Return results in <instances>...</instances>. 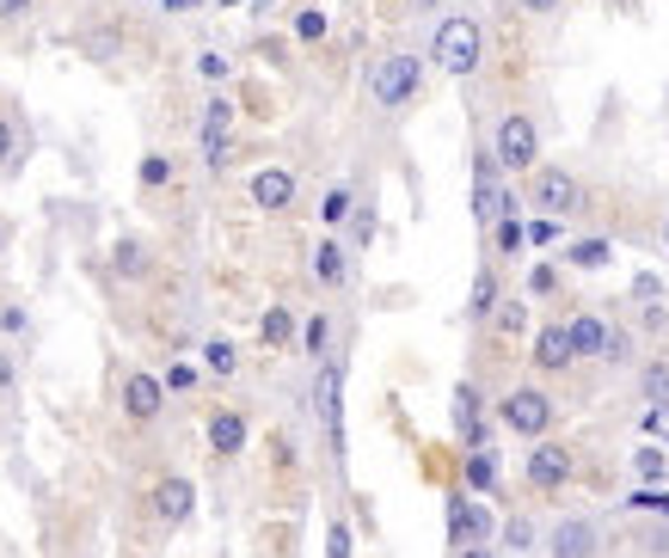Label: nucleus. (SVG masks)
Instances as JSON below:
<instances>
[{
  "instance_id": "obj_9",
  "label": "nucleus",
  "mask_w": 669,
  "mask_h": 558,
  "mask_svg": "<svg viewBox=\"0 0 669 558\" xmlns=\"http://www.w3.org/2000/svg\"><path fill=\"white\" fill-rule=\"evenodd\" d=\"M160 406H166V387H160L154 374H129V381H123V411L136 423H154Z\"/></svg>"
},
{
  "instance_id": "obj_22",
  "label": "nucleus",
  "mask_w": 669,
  "mask_h": 558,
  "mask_svg": "<svg viewBox=\"0 0 669 558\" xmlns=\"http://www.w3.org/2000/svg\"><path fill=\"white\" fill-rule=\"evenodd\" d=\"M608 258H615V246H608V239H584V246H571V264H578V271H602Z\"/></svg>"
},
{
  "instance_id": "obj_52",
  "label": "nucleus",
  "mask_w": 669,
  "mask_h": 558,
  "mask_svg": "<svg viewBox=\"0 0 669 558\" xmlns=\"http://www.w3.org/2000/svg\"><path fill=\"white\" fill-rule=\"evenodd\" d=\"M418 7H436V0H418Z\"/></svg>"
},
{
  "instance_id": "obj_3",
  "label": "nucleus",
  "mask_w": 669,
  "mask_h": 558,
  "mask_svg": "<svg viewBox=\"0 0 669 558\" xmlns=\"http://www.w3.org/2000/svg\"><path fill=\"white\" fill-rule=\"evenodd\" d=\"M492 160H498V172H529V166H541V129H534V117L510 111V117L498 123V136H492Z\"/></svg>"
},
{
  "instance_id": "obj_16",
  "label": "nucleus",
  "mask_w": 669,
  "mask_h": 558,
  "mask_svg": "<svg viewBox=\"0 0 669 558\" xmlns=\"http://www.w3.org/2000/svg\"><path fill=\"white\" fill-rule=\"evenodd\" d=\"M227 129H234V104H227V99H209V104H203V123H197V136H203V148L227 141Z\"/></svg>"
},
{
  "instance_id": "obj_10",
  "label": "nucleus",
  "mask_w": 669,
  "mask_h": 558,
  "mask_svg": "<svg viewBox=\"0 0 669 558\" xmlns=\"http://www.w3.org/2000/svg\"><path fill=\"white\" fill-rule=\"evenodd\" d=\"M320 418H326V430H332V448H344V369L338 362L320 369Z\"/></svg>"
},
{
  "instance_id": "obj_28",
  "label": "nucleus",
  "mask_w": 669,
  "mask_h": 558,
  "mask_svg": "<svg viewBox=\"0 0 669 558\" xmlns=\"http://www.w3.org/2000/svg\"><path fill=\"white\" fill-rule=\"evenodd\" d=\"M498 332H510V338H516V332H529V307H522V301H504L498 307Z\"/></svg>"
},
{
  "instance_id": "obj_34",
  "label": "nucleus",
  "mask_w": 669,
  "mask_h": 558,
  "mask_svg": "<svg viewBox=\"0 0 669 558\" xmlns=\"http://www.w3.org/2000/svg\"><path fill=\"white\" fill-rule=\"evenodd\" d=\"M633 509H652V516H669V491H639Z\"/></svg>"
},
{
  "instance_id": "obj_5",
  "label": "nucleus",
  "mask_w": 669,
  "mask_h": 558,
  "mask_svg": "<svg viewBox=\"0 0 669 558\" xmlns=\"http://www.w3.org/2000/svg\"><path fill=\"white\" fill-rule=\"evenodd\" d=\"M534 203H541V215H547V221H566V215H578L584 190H578V178H571L566 166H541V172H534Z\"/></svg>"
},
{
  "instance_id": "obj_42",
  "label": "nucleus",
  "mask_w": 669,
  "mask_h": 558,
  "mask_svg": "<svg viewBox=\"0 0 669 558\" xmlns=\"http://www.w3.org/2000/svg\"><path fill=\"white\" fill-rule=\"evenodd\" d=\"M553 283H559V271H553V264H534V295H547Z\"/></svg>"
},
{
  "instance_id": "obj_45",
  "label": "nucleus",
  "mask_w": 669,
  "mask_h": 558,
  "mask_svg": "<svg viewBox=\"0 0 669 558\" xmlns=\"http://www.w3.org/2000/svg\"><path fill=\"white\" fill-rule=\"evenodd\" d=\"M7 153H13V123H7V111H0V166H7Z\"/></svg>"
},
{
  "instance_id": "obj_40",
  "label": "nucleus",
  "mask_w": 669,
  "mask_h": 558,
  "mask_svg": "<svg viewBox=\"0 0 669 558\" xmlns=\"http://www.w3.org/2000/svg\"><path fill=\"white\" fill-rule=\"evenodd\" d=\"M627 344H633V338H627V332H608V344H602V356H608V362H620V356H627Z\"/></svg>"
},
{
  "instance_id": "obj_24",
  "label": "nucleus",
  "mask_w": 669,
  "mask_h": 558,
  "mask_svg": "<svg viewBox=\"0 0 669 558\" xmlns=\"http://www.w3.org/2000/svg\"><path fill=\"white\" fill-rule=\"evenodd\" d=\"M467 485H473V491H492V485H498V467H492V455H485V448H473V460H467Z\"/></svg>"
},
{
  "instance_id": "obj_19",
  "label": "nucleus",
  "mask_w": 669,
  "mask_h": 558,
  "mask_svg": "<svg viewBox=\"0 0 669 558\" xmlns=\"http://www.w3.org/2000/svg\"><path fill=\"white\" fill-rule=\"evenodd\" d=\"M313 276H320L326 288H338L344 276H350L344 271V246H320V252H313Z\"/></svg>"
},
{
  "instance_id": "obj_30",
  "label": "nucleus",
  "mask_w": 669,
  "mask_h": 558,
  "mask_svg": "<svg viewBox=\"0 0 669 558\" xmlns=\"http://www.w3.org/2000/svg\"><path fill=\"white\" fill-rule=\"evenodd\" d=\"M326 558H357V541H350V528H344V522H332V534H326Z\"/></svg>"
},
{
  "instance_id": "obj_47",
  "label": "nucleus",
  "mask_w": 669,
  "mask_h": 558,
  "mask_svg": "<svg viewBox=\"0 0 669 558\" xmlns=\"http://www.w3.org/2000/svg\"><path fill=\"white\" fill-rule=\"evenodd\" d=\"M7 387H13V356L0 350V393H7Z\"/></svg>"
},
{
  "instance_id": "obj_21",
  "label": "nucleus",
  "mask_w": 669,
  "mask_h": 558,
  "mask_svg": "<svg viewBox=\"0 0 669 558\" xmlns=\"http://www.w3.org/2000/svg\"><path fill=\"white\" fill-rule=\"evenodd\" d=\"M522 246H529V234H522V221H516V215H504L498 227H492V252L516 258V252H522Z\"/></svg>"
},
{
  "instance_id": "obj_35",
  "label": "nucleus",
  "mask_w": 669,
  "mask_h": 558,
  "mask_svg": "<svg viewBox=\"0 0 669 558\" xmlns=\"http://www.w3.org/2000/svg\"><path fill=\"white\" fill-rule=\"evenodd\" d=\"M639 325H645V332H664V325H669L664 301H645V313H639Z\"/></svg>"
},
{
  "instance_id": "obj_23",
  "label": "nucleus",
  "mask_w": 669,
  "mask_h": 558,
  "mask_svg": "<svg viewBox=\"0 0 669 558\" xmlns=\"http://www.w3.org/2000/svg\"><path fill=\"white\" fill-rule=\"evenodd\" d=\"M203 369H209V374H234V369H240V356H234V344H227V338L203 344Z\"/></svg>"
},
{
  "instance_id": "obj_20",
  "label": "nucleus",
  "mask_w": 669,
  "mask_h": 558,
  "mask_svg": "<svg viewBox=\"0 0 669 558\" xmlns=\"http://www.w3.org/2000/svg\"><path fill=\"white\" fill-rule=\"evenodd\" d=\"M258 332H264V344H271V350H283V344L295 338V313H289V307H271V313H264V325H258Z\"/></svg>"
},
{
  "instance_id": "obj_13",
  "label": "nucleus",
  "mask_w": 669,
  "mask_h": 558,
  "mask_svg": "<svg viewBox=\"0 0 669 558\" xmlns=\"http://www.w3.org/2000/svg\"><path fill=\"white\" fill-rule=\"evenodd\" d=\"M190 504H197L190 479H160V485H154V516H160V522H185Z\"/></svg>"
},
{
  "instance_id": "obj_15",
  "label": "nucleus",
  "mask_w": 669,
  "mask_h": 558,
  "mask_svg": "<svg viewBox=\"0 0 669 558\" xmlns=\"http://www.w3.org/2000/svg\"><path fill=\"white\" fill-rule=\"evenodd\" d=\"M571 338V356H602V344H608V325L596 320V313H578V320L566 325Z\"/></svg>"
},
{
  "instance_id": "obj_41",
  "label": "nucleus",
  "mask_w": 669,
  "mask_h": 558,
  "mask_svg": "<svg viewBox=\"0 0 669 558\" xmlns=\"http://www.w3.org/2000/svg\"><path fill=\"white\" fill-rule=\"evenodd\" d=\"M0 332H25V307H0Z\"/></svg>"
},
{
  "instance_id": "obj_17",
  "label": "nucleus",
  "mask_w": 669,
  "mask_h": 558,
  "mask_svg": "<svg viewBox=\"0 0 669 558\" xmlns=\"http://www.w3.org/2000/svg\"><path fill=\"white\" fill-rule=\"evenodd\" d=\"M111 271L129 276V283L148 276V246H141V239H117V246H111Z\"/></svg>"
},
{
  "instance_id": "obj_1",
  "label": "nucleus",
  "mask_w": 669,
  "mask_h": 558,
  "mask_svg": "<svg viewBox=\"0 0 669 558\" xmlns=\"http://www.w3.org/2000/svg\"><path fill=\"white\" fill-rule=\"evenodd\" d=\"M430 55H436V69L455 74V80H467V74L480 69V55H485V25L473 13H455L436 25V44H430Z\"/></svg>"
},
{
  "instance_id": "obj_26",
  "label": "nucleus",
  "mask_w": 669,
  "mask_h": 558,
  "mask_svg": "<svg viewBox=\"0 0 669 558\" xmlns=\"http://www.w3.org/2000/svg\"><path fill=\"white\" fill-rule=\"evenodd\" d=\"M141 185H148V190L172 185V160H166V153H148V160H141Z\"/></svg>"
},
{
  "instance_id": "obj_25",
  "label": "nucleus",
  "mask_w": 669,
  "mask_h": 558,
  "mask_svg": "<svg viewBox=\"0 0 669 558\" xmlns=\"http://www.w3.org/2000/svg\"><path fill=\"white\" fill-rule=\"evenodd\" d=\"M320 221H326V227L350 221V190H344V185H332V190H326V203H320Z\"/></svg>"
},
{
  "instance_id": "obj_7",
  "label": "nucleus",
  "mask_w": 669,
  "mask_h": 558,
  "mask_svg": "<svg viewBox=\"0 0 669 558\" xmlns=\"http://www.w3.org/2000/svg\"><path fill=\"white\" fill-rule=\"evenodd\" d=\"M492 534V516H485L473 497H448V541L455 546H485Z\"/></svg>"
},
{
  "instance_id": "obj_38",
  "label": "nucleus",
  "mask_w": 669,
  "mask_h": 558,
  "mask_svg": "<svg viewBox=\"0 0 669 558\" xmlns=\"http://www.w3.org/2000/svg\"><path fill=\"white\" fill-rule=\"evenodd\" d=\"M504 541H510V546H529L534 541V522H522V516H516V522L504 528Z\"/></svg>"
},
{
  "instance_id": "obj_50",
  "label": "nucleus",
  "mask_w": 669,
  "mask_h": 558,
  "mask_svg": "<svg viewBox=\"0 0 669 558\" xmlns=\"http://www.w3.org/2000/svg\"><path fill=\"white\" fill-rule=\"evenodd\" d=\"M0 252H7V227H0Z\"/></svg>"
},
{
  "instance_id": "obj_2",
  "label": "nucleus",
  "mask_w": 669,
  "mask_h": 558,
  "mask_svg": "<svg viewBox=\"0 0 669 558\" xmlns=\"http://www.w3.org/2000/svg\"><path fill=\"white\" fill-rule=\"evenodd\" d=\"M418 86H424V62H418V55H387V62H375V69H369V99H375L381 111L412 104Z\"/></svg>"
},
{
  "instance_id": "obj_36",
  "label": "nucleus",
  "mask_w": 669,
  "mask_h": 558,
  "mask_svg": "<svg viewBox=\"0 0 669 558\" xmlns=\"http://www.w3.org/2000/svg\"><path fill=\"white\" fill-rule=\"evenodd\" d=\"M308 350L313 356L326 350V313H313V320H308Z\"/></svg>"
},
{
  "instance_id": "obj_48",
  "label": "nucleus",
  "mask_w": 669,
  "mask_h": 558,
  "mask_svg": "<svg viewBox=\"0 0 669 558\" xmlns=\"http://www.w3.org/2000/svg\"><path fill=\"white\" fill-rule=\"evenodd\" d=\"M461 558H492V546H461Z\"/></svg>"
},
{
  "instance_id": "obj_8",
  "label": "nucleus",
  "mask_w": 669,
  "mask_h": 558,
  "mask_svg": "<svg viewBox=\"0 0 669 558\" xmlns=\"http://www.w3.org/2000/svg\"><path fill=\"white\" fill-rule=\"evenodd\" d=\"M252 203L264 209V215H283V209L295 203V172H289V166H264V172H252Z\"/></svg>"
},
{
  "instance_id": "obj_46",
  "label": "nucleus",
  "mask_w": 669,
  "mask_h": 558,
  "mask_svg": "<svg viewBox=\"0 0 669 558\" xmlns=\"http://www.w3.org/2000/svg\"><path fill=\"white\" fill-rule=\"evenodd\" d=\"M32 13V0H0V18H25Z\"/></svg>"
},
{
  "instance_id": "obj_4",
  "label": "nucleus",
  "mask_w": 669,
  "mask_h": 558,
  "mask_svg": "<svg viewBox=\"0 0 669 558\" xmlns=\"http://www.w3.org/2000/svg\"><path fill=\"white\" fill-rule=\"evenodd\" d=\"M498 418H504V430H516V436H547L559 411H553V399L541 387H516V393L498 399Z\"/></svg>"
},
{
  "instance_id": "obj_12",
  "label": "nucleus",
  "mask_w": 669,
  "mask_h": 558,
  "mask_svg": "<svg viewBox=\"0 0 669 558\" xmlns=\"http://www.w3.org/2000/svg\"><path fill=\"white\" fill-rule=\"evenodd\" d=\"M553 558H596V528L584 516H566L553 528Z\"/></svg>"
},
{
  "instance_id": "obj_29",
  "label": "nucleus",
  "mask_w": 669,
  "mask_h": 558,
  "mask_svg": "<svg viewBox=\"0 0 669 558\" xmlns=\"http://www.w3.org/2000/svg\"><path fill=\"white\" fill-rule=\"evenodd\" d=\"M645 393H652V406H669V362L645 369Z\"/></svg>"
},
{
  "instance_id": "obj_44",
  "label": "nucleus",
  "mask_w": 669,
  "mask_h": 558,
  "mask_svg": "<svg viewBox=\"0 0 669 558\" xmlns=\"http://www.w3.org/2000/svg\"><path fill=\"white\" fill-rule=\"evenodd\" d=\"M369 239H375V215L362 209V215H357V246H369Z\"/></svg>"
},
{
  "instance_id": "obj_39",
  "label": "nucleus",
  "mask_w": 669,
  "mask_h": 558,
  "mask_svg": "<svg viewBox=\"0 0 669 558\" xmlns=\"http://www.w3.org/2000/svg\"><path fill=\"white\" fill-rule=\"evenodd\" d=\"M633 295H639V301H657V295H664V283H657V276L645 271V276H639V283H633Z\"/></svg>"
},
{
  "instance_id": "obj_51",
  "label": "nucleus",
  "mask_w": 669,
  "mask_h": 558,
  "mask_svg": "<svg viewBox=\"0 0 669 558\" xmlns=\"http://www.w3.org/2000/svg\"><path fill=\"white\" fill-rule=\"evenodd\" d=\"M222 7H240V0H222Z\"/></svg>"
},
{
  "instance_id": "obj_11",
  "label": "nucleus",
  "mask_w": 669,
  "mask_h": 558,
  "mask_svg": "<svg viewBox=\"0 0 669 558\" xmlns=\"http://www.w3.org/2000/svg\"><path fill=\"white\" fill-rule=\"evenodd\" d=\"M578 356H571V338H566V325H541L534 332V369L541 374H566Z\"/></svg>"
},
{
  "instance_id": "obj_27",
  "label": "nucleus",
  "mask_w": 669,
  "mask_h": 558,
  "mask_svg": "<svg viewBox=\"0 0 669 558\" xmlns=\"http://www.w3.org/2000/svg\"><path fill=\"white\" fill-rule=\"evenodd\" d=\"M633 467H639V479H645V485H657V479L669 473V460L657 455V448H639V455H633Z\"/></svg>"
},
{
  "instance_id": "obj_18",
  "label": "nucleus",
  "mask_w": 669,
  "mask_h": 558,
  "mask_svg": "<svg viewBox=\"0 0 669 558\" xmlns=\"http://www.w3.org/2000/svg\"><path fill=\"white\" fill-rule=\"evenodd\" d=\"M492 307H498V276L480 271V276H473V301H467V320H485Z\"/></svg>"
},
{
  "instance_id": "obj_6",
  "label": "nucleus",
  "mask_w": 669,
  "mask_h": 558,
  "mask_svg": "<svg viewBox=\"0 0 669 558\" xmlns=\"http://www.w3.org/2000/svg\"><path fill=\"white\" fill-rule=\"evenodd\" d=\"M571 479V448H559V442H541L529 455V485L534 491H566Z\"/></svg>"
},
{
  "instance_id": "obj_33",
  "label": "nucleus",
  "mask_w": 669,
  "mask_h": 558,
  "mask_svg": "<svg viewBox=\"0 0 669 558\" xmlns=\"http://www.w3.org/2000/svg\"><path fill=\"white\" fill-rule=\"evenodd\" d=\"M522 234H529V246H553V239H559V221H534V227H522Z\"/></svg>"
},
{
  "instance_id": "obj_37",
  "label": "nucleus",
  "mask_w": 669,
  "mask_h": 558,
  "mask_svg": "<svg viewBox=\"0 0 669 558\" xmlns=\"http://www.w3.org/2000/svg\"><path fill=\"white\" fill-rule=\"evenodd\" d=\"M166 387L172 393H185V387H197V369H190V362H178V369L166 374Z\"/></svg>"
},
{
  "instance_id": "obj_43",
  "label": "nucleus",
  "mask_w": 669,
  "mask_h": 558,
  "mask_svg": "<svg viewBox=\"0 0 669 558\" xmlns=\"http://www.w3.org/2000/svg\"><path fill=\"white\" fill-rule=\"evenodd\" d=\"M566 0H522V13H534V18H547V13H559Z\"/></svg>"
},
{
  "instance_id": "obj_14",
  "label": "nucleus",
  "mask_w": 669,
  "mask_h": 558,
  "mask_svg": "<svg viewBox=\"0 0 669 558\" xmlns=\"http://www.w3.org/2000/svg\"><path fill=\"white\" fill-rule=\"evenodd\" d=\"M209 448H215L222 460L240 455V448H246V418H240V411H215V418H209Z\"/></svg>"
},
{
  "instance_id": "obj_32",
  "label": "nucleus",
  "mask_w": 669,
  "mask_h": 558,
  "mask_svg": "<svg viewBox=\"0 0 669 558\" xmlns=\"http://www.w3.org/2000/svg\"><path fill=\"white\" fill-rule=\"evenodd\" d=\"M197 74H203V80H227V55L203 50V55H197Z\"/></svg>"
},
{
  "instance_id": "obj_31",
  "label": "nucleus",
  "mask_w": 669,
  "mask_h": 558,
  "mask_svg": "<svg viewBox=\"0 0 669 558\" xmlns=\"http://www.w3.org/2000/svg\"><path fill=\"white\" fill-rule=\"evenodd\" d=\"M295 37H308V44L313 37H326V13H313V7L308 13H295Z\"/></svg>"
},
{
  "instance_id": "obj_49",
  "label": "nucleus",
  "mask_w": 669,
  "mask_h": 558,
  "mask_svg": "<svg viewBox=\"0 0 669 558\" xmlns=\"http://www.w3.org/2000/svg\"><path fill=\"white\" fill-rule=\"evenodd\" d=\"M664 252H669V215H664Z\"/></svg>"
}]
</instances>
